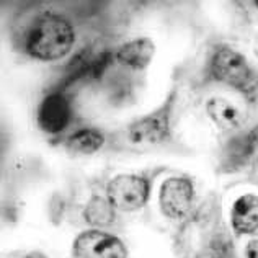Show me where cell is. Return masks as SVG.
I'll return each mask as SVG.
<instances>
[{
    "mask_svg": "<svg viewBox=\"0 0 258 258\" xmlns=\"http://www.w3.org/2000/svg\"><path fill=\"white\" fill-rule=\"evenodd\" d=\"M72 121V105L64 92H51L39 101L36 124L43 133L57 136L64 133Z\"/></svg>",
    "mask_w": 258,
    "mask_h": 258,
    "instance_id": "obj_8",
    "label": "cell"
},
{
    "mask_svg": "<svg viewBox=\"0 0 258 258\" xmlns=\"http://www.w3.org/2000/svg\"><path fill=\"white\" fill-rule=\"evenodd\" d=\"M23 258H47V255H46V253H43V252H39V250H35V252L26 253Z\"/></svg>",
    "mask_w": 258,
    "mask_h": 258,
    "instance_id": "obj_15",
    "label": "cell"
},
{
    "mask_svg": "<svg viewBox=\"0 0 258 258\" xmlns=\"http://www.w3.org/2000/svg\"><path fill=\"white\" fill-rule=\"evenodd\" d=\"M76 43V30L66 17L59 13H41L30 25L23 36L26 56L41 62H52L66 57Z\"/></svg>",
    "mask_w": 258,
    "mask_h": 258,
    "instance_id": "obj_1",
    "label": "cell"
},
{
    "mask_svg": "<svg viewBox=\"0 0 258 258\" xmlns=\"http://www.w3.org/2000/svg\"><path fill=\"white\" fill-rule=\"evenodd\" d=\"M106 198L121 213L139 211L151 198V181L138 173H121L106 185Z\"/></svg>",
    "mask_w": 258,
    "mask_h": 258,
    "instance_id": "obj_4",
    "label": "cell"
},
{
    "mask_svg": "<svg viewBox=\"0 0 258 258\" xmlns=\"http://www.w3.org/2000/svg\"><path fill=\"white\" fill-rule=\"evenodd\" d=\"M258 159V126L232 136L221 151V170L237 173L245 170Z\"/></svg>",
    "mask_w": 258,
    "mask_h": 258,
    "instance_id": "obj_7",
    "label": "cell"
},
{
    "mask_svg": "<svg viewBox=\"0 0 258 258\" xmlns=\"http://www.w3.org/2000/svg\"><path fill=\"white\" fill-rule=\"evenodd\" d=\"M208 76L217 84L227 85L240 93H252L256 74L242 52L226 44L216 46L208 59Z\"/></svg>",
    "mask_w": 258,
    "mask_h": 258,
    "instance_id": "obj_2",
    "label": "cell"
},
{
    "mask_svg": "<svg viewBox=\"0 0 258 258\" xmlns=\"http://www.w3.org/2000/svg\"><path fill=\"white\" fill-rule=\"evenodd\" d=\"M176 103V92L172 90L167 100L154 111L131 121L126 127V138L129 144L147 149L167 142L172 138L173 111Z\"/></svg>",
    "mask_w": 258,
    "mask_h": 258,
    "instance_id": "obj_3",
    "label": "cell"
},
{
    "mask_svg": "<svg viewBox=\"0 0 258 258\" xmlns=\"http://www.w3.org/2000/svg\"><path fill=\"white\" fill-rule=\"evenodd\" d=\"M114 213H116V209L113 208L110 200L101 198L98 195H93L85 206L84 217L88 224H92L97 229L101 226H110L114 221Z\"/></svg>",
    "mask_w": 258,
    "mask_h": 258,
    "instance_id": "obj_13",
    "label": "cell"
},
{
    "mask_svg": "<svg viewBox=\"0 0 258 258\" xmlns=\"http://www.w3.org/2000/svg\"><path fill=\"white\" fill-rule=\"evenodd\" d=\"M253 5L256 7V9H258V0H256V2H253Z\"/></svg>",
    "mask_w": 258,
    "mask_h": 258,
    "instance_id": "obj_16",
    "label": "cell"
},
{
    "mask_svg": "<svg viewBox=\"0 0 258 258\" xmlns=\"http://www.w3.org/2000/svg\"><path fill=\"white\" fill-rule=\"evenodd\" d=\"M245 255L247 258H258V239H253L247 243Z\"/></svg>",
    "mask_w": 258,
    "mask_h": 258,
    "instance_id": "obj_14",
    "label": "cell"
},
{
    "mask_svg": "<svg viewBox=\"0 0 258 258\" xmlns=\"http://www.w3.org/2000/svg\"><path fill=\"white\" fill-rule=\"evenodd\" d=\"M230 226L234 232L245 235L258 230V196L245 193L239 196L230 209Z\"/></svg>",
    "mask_w": 258,
    "mask_h": 258,
    "instance_id": "obj_10",
    "label": "cell"
},
{
    "mask_svg": "<svg viewBox=\"0 0 258 258\" xmlns=\"http://www.w3.org/2000/svg\"><path fill=\"white\" fill-rule=\"evenodd\" d=\"M105 146V134L97 127H80L66 139L67 152L76 155H92Z\"/></svg>",
    "mask_w": 258,
    "mask_h": 258,
    "instance_id": "obj_12",
    "label": "cell"
},
{
    "mask_svg": "<svg viewBox=\"0 0 258 258\" xmlns=\"http://www.w3.org/2000/svg\"><path fill=\"white\" fill-rule=\"evenodd\" d=\"M206 114L213 123L224 129V131H230V129H239L243 124V114L234 103L229 100L221 97H213L206 101Z\"/></svg>",
    "mask_w": 258,
    "mask_h": 258,
    "instance_id": "obj_11",
    "label": "cell"
},
{
    "mask_svg": "<svg viewBox=\"0 0 258 258\" xmlns=\"http://www.w3.org/2000/svg\"><path fill=\"white\" fill-rule=\"evenodd\" d=\"M154 56H155V43L147 36L131 39V41L121 44L114 51V59L121 66L133 71H144L146 67L151 66Z\"/></svg>",
    "mask_w": 258,
    "mask_h": 258,
    "instance_id": "obj_9",
    "label": "cell"
},
{
    "mask_svg": "<svg viewBox=\"0 0 258 258\" xmlns=\"http://www.w3.org/2000/svg\"><path fill=\"white\" fill-rule=\"evenodd\" d=\"M195 203V185L188 176H170L162 181L159 206L165 217L181 221L189 214Z\"/></svg>",
    "mask_w": 258,
    "mask_h": 258,
    "instance_id": "obj_6",
    "label": "cell"
},
{
    "mask_svg": "<svg viewBox=\"0 0 258 258\" xmlns=\"http://www.w3.org/2000/svg\"><path fill=\"white\" fill-rule=\"evenodd\" d=\"M126 243L101 229H87L72 243V258H127Z\"/></svg>",
    "mask_w": 258,
    "mask_h": 258,
    "instance_id": "obj_5",
    "label": "cell"
}]
</instances>
